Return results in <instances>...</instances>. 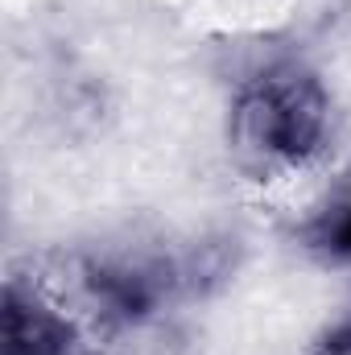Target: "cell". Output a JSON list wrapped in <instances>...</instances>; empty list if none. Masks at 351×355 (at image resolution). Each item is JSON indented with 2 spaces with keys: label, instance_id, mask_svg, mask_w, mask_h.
<instances>
[{
  "label": "cell",
  "instance_id": "3957f363",
  "mask_svg": "<svg viewBox=\"0 0 351 355\" xmlns=\"http://www.w3.org/2000/svg\"><path fill=\"white\" fill-rule=\"evenodd\" d=\"M298 248L323 265H351V178L335 182L298 223Z\"/></svg>",
  "mask_w": 351,
  "mask_h": 355
},
{
  "label": "cell",
  "instance_id": "277c9868",
  "mask_svg": "<svg viewBox=\"0 0 351 355\" xmlns=\"http://www.w3.org/2000/svg\"><path fill=\"white\" fill-rule=\"evenodd\" d=\"M310 355H351V314H343L331 331H323Z\"/></svg>",
  "mask_w": 351,
  "mask_h": 355
},
{
  "label": "cell",
  "instance_id": "7a4b0ae2",
  "mask_svg": "<svg viewBox=\"0 0 351 355\" xmlns=\"http://www.w3.org/2000/svg\"><path fill=\"white\" fill-rule=\"evenodd\" d=\"M0 318V355H75L79 347V318L67 310L62 293H54L50 281L33 268L8 272Z\"/></svg>",
  "mask_w": 351,
  "mask_h": 355
},
{
  "label": "cell",
  "instance_id": "6da1fadb",
  "mask_svg": "<svg viewBox=\"0 0 351 355\" xmlns=\"http://www.w3.org/2000/svg\"><path fill=\"white\" fill-rule=\"evenodd\" d=\"M331 141V91L298 58H273L232 95L228 149L240 170L273 178L310 166Z\"/></svg>",
  "mask_w": 351,
  "mask_h": 355
}]
</instances>
